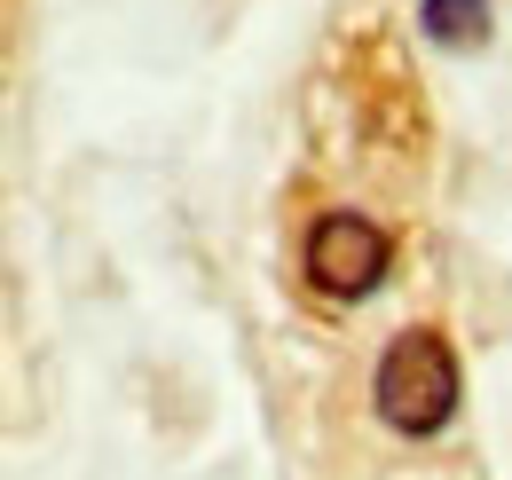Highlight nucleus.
Listing matches in <instances>:
<instances>
[{"label": "nucleus", "mask_w": 512, "mask_h": 480, "mask_svg": "<svg viewBox=\"0 0 512 480\" xmlns=\"http://www.w3.org/2000/svg\"><path fill=\"white\" fill-rule=\"evenodd\" d=\"M457 410V355L442 331H402L379 362V418L394 433H442Z\"/></svg>", "instance_id": "f257e3e1"}, {"label": "nucleus", "mask_w": 512, "mask_h": 480, "mask_svg": "<svg viewBox=\"0 0 512 480\" xmlns=\"http://www.w3.org/2000/svg\"><path fill=\"white\" fill-rule=\"evenodd\" d=\"M386 260H394V244L363 213H323L316 229H308V276H316V292H331V300H363L386 276Z\"/></svg>", "instance_id": "f03ea898"}, {"label": "nucleus", "mask_w": 512, "mask_h": 480, "mask_svg": "<svg viewBox=\"0 0 512 480\" xmlns=\"http://www.w3.org/2000/svg\"><path fill=\"white\" fill-rule=\"evenodd\" d=\"M481 24H489V0H426V32L449 48H465Z\"/></svg>", "instance_id": "7ed1b4c3"}]
</instances>
